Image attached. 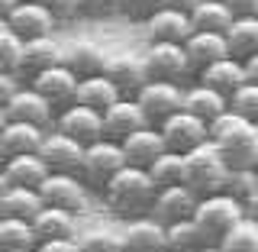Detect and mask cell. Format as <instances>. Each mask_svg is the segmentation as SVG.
<instances>
[{"instance_id": "obj_30", "label": "cell", "mask_w": 258, "mask_h": 252, "mask_svg": "<svg viewBox=\"0 0 258 252\" xmlns=\"http://www.w3.org/2000/svg\"><path fill=\"white\" fill-rule=\"evenodd\" d=\"M226 45H229V55L239 62L258 55V16H236L232 26L226 29Z\"/></svg>"}, {"instance_id": "obj_53", "label": "cell", "mask_w": 258, "mask_h": 252, "mask_svg": "<svg viewBox=\"0 0 258 252\" xmlns=\"http://www.w3.org/2000/svg\"><path fill=\"white\" fill-rule=\"evenodd\" d=\"M7 126V110H4V104H0V129Z\"/></svg>"}, {"instance_id": "obj_18", "label": "cell", "mask_w": 258, "mask_h": 252, "mask_svg": "<svg viewBox=\"0 0 258 252\" xmlns=\"http://www.w3.org/2000/svg\"><path fill=\"white\" fill-rule=\"evenodd\" d=\"M145 26V36L149 42H187V36L194 32L190 26V13H181V10H171V7H158L149 20L142 23Z\"/></svg>"}, {"instance_id": "obj_56", "label": "cell", "mask_w": 258, "mask_h": 252, "mask_svg": "<svg viewBox=\"0 0 258 252\" xmlns=\"http://www.w3.org/2000/svg\"><path fill=\"white\" fill-rule=\"evenodd\" d=\"M252 168H255V172H258V152H255V162H252Z\"/></svg>"}, {"instance_id": "obj_35", "label": "cell", "mask_w": 258, "mask_h": 252, "mask_svg": "<svg viewBox=\"0 0 258 252\" xmlns=\"http://www.w3.org/2000/svg\"><path fill=\"white\" fill-rule=\"evenodd\" d=\"M149 175L158 188H171V184H184V156L181 152L165 149L161 156L149 165Z\"/></svg>"}, {"instance_id": "obj_14", "label": "cell", "mask_w": 258, "mask_h": 252, "mask_svg": "<svg viewBox=\"0 0 258 252\" xmlns=\"http://www.w3.org/2000/svg\"><path fill=\"white\" fill-rule=\"evenodd\" d=\"M7 26L26 42V39H36V36H52V29L58 26V20H55L42 4H36V0H20V4L13 7V13L7 16Z\"/></svg>"}, {"instance_id": "obj_24", "label": "cell", "mask_w": 258, "mask_h": 252, "mask_svg": "<svg viewBox=\"0 0 258 252\" xmlns=\"http://www.w3.org/2000/svg\"><path fill=\"white\" fill-rule=\"evenodd\" d=\"M48 129L36 126V123H20V120H7V126L0 129V145H4V156H29V152L42 149Z\"/></svg>"}, {"instance_id": "obj_39", "label": "cell", "mask_w": 258, "mask_h": 252, "mask_svg": "<svg viewBox=\"0 0 258 252\" xmlns=\"http://www.w3.org/2000/svg\"><path fill=\"white\" fill-rule=\"evenodd\" d=\"M20 68H23V39L7 26L0 29V71L20 75Z\"/></svg>"}, {"instance_id": "obj_34", "label": "cell", "mask_w": 258, "mask_h": 252, "mask_svg": "<svg viewBox=\"0 0 258 252\" xmlns=\"http://www.w3.org/2000/svg\"><path fill=\"white\" fill-rule=\"evenodd\" d=\"M36 230L32 220H20V217H4L0 214V252L7 249H36Z\"/></svg>"}, {"instance_id": "obj_3", "label": "cell", "mask_w": 258, "mask_h": 252, "mask_svg": "<svg viewBox=\"0 0 258 252\" xmlns=\"http://www.w3.org/2000/svg\"><path fill=\"white\" fill-rule=\"evenodd\" d=\"M226 175H229V165H226L220 145L213 139H207L204 145H197V149H190L187 156H184V184H187L197 197L223 191Z\"/></svg>"}, {"instance_id": "obj_21", "label": "cell", "mask_w": 258, "mask_h": 252, "mask_svg": "<svg viewBox=\"0 0 258 252\" xmlns=\"http://www.w3.org/2000/svg\"><path fill=\"white\" fill-rule=\"evenodd\" d=\"M64 59V45L55 39V32L52 36H36V39H26L23 42V68H20V75H39V71H45V68H52V65H61Z\"/></svg>"}, {"instance_id": "obj_15", "label": "cell", "mask_w": 258, "mask_h": 252, "mask_svg": "<svg viewBox=\"0 0 258 252\" xmlns=\"http://www.w3.org/2000/svg\"><path fill=\"white\" fill-rule=\"evenodd\" d=\"M197 194H194L187 184H171V188H158L155 194V204H152V217H155L158 223L171 226L177 220H187L194 217V210H197Z\"/></svg>"}, {"instance_id": "obj_32", "label": "cell", "mask_w": 258, "mask_h": 252, "mask_svg": "<svg viewBox=\"0 0 258 252\" xmlns=\"http://www.w3.org/2000/svg\"><path fill=\"white\" fill-rule=\"evenodd\" d=\"M236 20V13L226 7V0H200L190 10V26L207 32H226Z\"/></svg>"}, {"instance_id": "obj_45", "label": "cell", "mask_w": 258, "mask_h": 252, "mask_svg": "<svg viewBox=\"0 0 258 252\" xmlns=\"http://www.w3.org/2000/svg\"><path fill=\"white\" fill-rule=\"evenodd\" d=\"M20 75H10V71H0V104H7L10 97L20 91Z\"/></svg>"}, {"instance_id": "obj_9", "label": "cell", "mask_w": 258, "mask_h": 252, "mask_svg": "<svg viewBox=\"0 0 258 252\" xmlns=\"http://www.w3.org/2000/svg\"><path fill=\"white\" fill-rule=\"evenodd\" d=\"M103 75L119 87L123 97H136L145 84H149L145 65H142V52H133V48H107Z\"/></svg>"}, {"instance_id": "obj_29", "label": "cell", "mask_w": 258, "mask_h": 252, "mask_svg": "<svg viewBox=\"0 0 258 252\" xmlns=\"http://www.w3.org/2000/svg\"><path fill=\"white\" fill-rule=\"evenodd\" d=\"M119 97H123V94H119V87L113 84L107 75H94V78H81V81H78V97H75V104H84V107L103 113L107 107H113Z\"/></svg>"}, {"instance_id": "obj_50", "label": "cell", "mask_w": 258, "mask_h": 252, "mask_svg": "<svg viewBox=\"0 0 258 252\" xmlns=\"http://www.w3.org/2000/svg\"><path fill=\"white\" fill-rule=\"evenodd\" d=\"M16 4H20V0H0V20H7V16L13 13Z\"/></svg>"}, {"instance_id": "obj_49", "label": "cell", "mask_w": 258, "mask_h": 252, "mask_svg": "<svg viewBox=\"0 0 258 252\" xmlns=\"http://www.w3.org/2000/svg\"><path fill=\"white\" fill-rule=\"evenodd\" d=\"M245 75H248V81H255V84H258V55L245 59Z\"/></svg>"}, {"instance_id": "obj_27", "label": "cell", "mask_w": 258, "mask_h": 252, "mask_svg": "<svg viewBox=\"0 0 258 252\" xmlns=\"http://www.w3.org/2000/svg\"><path fill=\"white\" fill-rule=\"evenodd\" d=\"M4 172H7V181L16 184V188H36L48 178L52 168L45 165V159L39 152H29V156H10L4 162Z\"/></svg>"}, {"instance_id": "obj_26", "label": "cell", "mask_w": 258, "mask_h": 252, "mask_svg": "<svg viewBox=\"0 0 258 252\" xmlns=\"http://www.w3.org/2000/svg\"><path fill=\"white\" fill-rule=\"evenodd\" d=\"M184 110H190L194 117L213 123L220 113L229 110V97H223L220 91H213L210 84H204V81H194V84L184 87Z\"/></svg>"}, {"instance_id": "obj_54", "label": "cell", "mask_w": 258, "mask_h": 252, "mask_svg": "<svg viewBox=\"0 0 258 252\" xmlns=\"http://www.w3.org/2000/svg\"><path fill=\"white\" fill-rule=\"evenodd\" d=\"M7 252H36V249H7Z\"/></svg>"}, {"instance_id": "obj_6", "label": "cell", "mask_w": 258, "mask_h": 252, "mask_svg": "<svg viewBox=\"0 0 258 252\" xmlns=\"http://www.w3.org/2000/svg\"><path fill=\"white\" fill-rule=\"evenodd\" d=\"M45 207H58V210H71V214H87L91 207V188L84 184V178L78 172H48V178L39 184Z\"/></svg>"}, {"instance_id": "obj_4", "label": "cell", "mask_w": 258, "mask_h": 252, "mask_svg": "<svg viewBox=\"0 0 258 252\" xmlns=\"http://www.w3.org/2000/svg\"><path fill=\"white\" fill-rule=\"evenodd\" d=\"M123 165H126L123 145H119L116 139H107V136H103V139L84 145V159H81L78 175L84 178L87 188L103 191V188H107V181H110V178L116 175Z\"/></svg>"}, {"instance_id": "obj_5", "label": "cell", "mask_w": 258, "mask_h": 252, "mask_svg": "<svg viewBox=\"0 0 258 252\" xmlns=\"http://www.w3.org/2000/svg\"><path fill=\"white\" fill-rule=\"evenodd\" d=\"M242 217H245V214H242V200H236L232 194H226V191H216V194L200 197L197 210H194V220H197L200 230L210 236V242H220L226 233L242 220Z\"/></svg>"}, {"instance_id": "obj_11", "label": "cell", "mask_w": 258, "mask_h": 252, "mask_svg": "<svg viewBox=\"0 0 258 252\" xmlns=\"http://www.w3.org/2000/svg\"><path fill=\"white\" fill-rule=\"evenodd\" d=\"M52 129H58V133L78 139L81 145H91L97 139H103V113L84 107V104H71V107L55 113Z\"/></svg>"}, {"instance_id": "obj_23", "label": "cell", "mask_w": 258, "mask_h": 252, "mask_svg": "<svg viewBox=\"0 0 258 252\" xmlns=\"http://www.w3.org/2000/svg\"><path fill=\"white\" fill-rule=\"evenodd\" d=\"M64 65L75 71L78 78H94L103 75V62H107V48L94 39H75L71 45H64Z\"/></svg>"}, {"instance_id": "obj_48", "label": "cell", "mask_w": 258, "mask_h": 252, "mask_svg": "<svg viewBox=\"0 0 258 252\" xmlns=\"http://www.w3.org/2000/svg\"><path fill=\"white\" fill-rule=\"evenodd\" d=\"M200 0H161V7H171V10H181V13H190Z\"/></svg>"}, {"instance_id": "obj_33", "label": "cell", "mask_w": 258, "mask_h": 252, "mask_svg": "<svg viewBox=\"0 0 258 252\" xmlns=\"http://www.w3.org/2000/svg\"><path fill=\"white\" fill-rule=\"evenodd\" d=\"M204 246H210V236L200 230L194 217L168 226V252H200Z\"/></svg>"}, {"instance_id": "obj_42", "label": "cell", "mask_w": 258, "mask_h": 252, "mask_svg": "<svg viewBox=\"0 0 258 252\" xmlns=\"http://www.w3.org/2000/svg\"><path fill=\"white\" fill-rule=\"evenodd\" d=\"M36 4H42L58 23H68L75 16H81V0H36Z\"/></svg>"}, {"instance_id": "obj_28", "label": "cell", "mask_w": 258, "mask_h": 252, "mask_svg": "<svg viewBox=\"0 0 258 252\" xmlns=\"http://www.w3.org/2000/svg\"><path fill=\"white\" fill-rule=\"evenodd\" d=\"M36 239H58V236H78V214L71 210H58V207H42L32 220Z\"/></svg>"}, {"instance_id": "obj_19", "label": "cell", "mask_w": 258, "mask_h": 252, "mask_svg": "<svg viewBox=\"0 0 258 252\" xmlns=\"http://www.w3.org/2000/svg\"><path fill=\"white\" fill-rule=\"evenodd\" d=\"M142 126H149V120H145V113H142L136 97H119L113 107L103 110V136L107 139L123 142L129 133H136Z\"/></svg>"}, {"instance_id": "obj_57", "label": "cell", "mask_w": 258, "mask_h": 252, "mask_svg": "<svg viewBox=\"0 0 258 252\" xmlns=\"http://www.w3.org/2000/svg\"><path fill=\"white\" fill-rule=\"evenodd\" d=\"M0 29H7V20H0Z\"/></svg>"}, {"instance_id": "obj_10", "label": "cell", "mask_w": 258, "mask_h": 252, "mask_svg": "<svg viewBox=\"0 0 258 252\" xmlns=\"http://www.w3.org/2000/svg\"><path fill=\"white\" fill-rule=\"evenodd\" d=\"M139 107L149 120V126H161L171 113L184 107V84H171V81H149L139 94H136Z\"/></svg>"}, {"instance_id": "obj_44", "label": "cell", "mask_w": 258, "mask_h": 252, "mask_svg": "<svg viewBox=\"0 0 258 252\" xmlns=\"http://www.w3.org/2000/svg\"><path fill=\"white\" fill-rule=\"evenodd\" d=\"M81 13H84V16H107V13H116V0H81Z\"/></svg>"}, {"instance_id": "obj_8", "label": "cell", "mask_w": 258, "mask_h": 252, "mask_svg": "<svg viewBox=\"0 0 258 252\" xmlns=\"http://www.w3.org/2000/svg\"><path fill=\"white\" fill-rule=\"evenodd\" d=\"M158 133H161V139H165V145L171 152L187 156L190 149H197V145H204L210 139V123L181 107L177 113H171V117L158 126Z\"/></svg>"}, {"instance_id": "obj_40", "label": "cell", "mask_w": 258, "mask_h": 252, "mask_svg": "<svg viewBox=\"0 0 258 252\" xmlns=\"http://www.w3.org/2000/svg\"><path fill=\"white\" fill-rule=\"evenodd\" d=\"M229 110H236L239 117L258 123V84H255V81H245V84L229 97Z\"/></svg>"}, {"instance_id": "obj_51", "label": "cell", "mask_w": 258, "mask_h": 252, "mask_svg": "<svg viewBox=\"0 0 258 252\" xmlns=\"http://www.w3.org/2000/svg\"><path fill=\"white\" fill-rule=\"evenodd\" d=\"M10 188V181H7V172H4V165H0V197H4V191Z\"/></svg>"}, {"instance_id": "obj_13", "label": "cell", "mask_w": 258, "mask_h": 252, "mask_svg": "<svg viewBox=\"0 0 258 252\" xmlns=\"http://www.w3.org/2000/svg\"><path fill=\"white\" fill-rule=\"evenodd\" d=\"M4 110H7V120H20V123H36V126H42V129H52L55 123V110L52 104L45 100L42 94L36 91L32 84H20V91H16L10 100L4 104Z\"/></svg>"}, {"instance_id": "obj_36", "label": "cell", "mask_w": 258, "mask_h": 252, "mask_svg": "<svg viewBox=\"0 0 258 252\" xmlns=\"http://www.w3.org/2000/svg\"><path fill=\"white\" fill-rule=\"evenodd\" d=\"M78 242L84 252H126L123 230H110V226H94V230L78 233Z\"/></svg>"}, {"instance_id": "obj_22", "label": "cell", "mask_w": 258, "mask_h": 252, "mask_svg": "<svg viewBox=\"0 0 258 252\" xmlns=\"http://www.w3.org/2000/svg\"><path fill=\"white\" fill-rule=\"evenodd\" d=\"M123 156H126V165H139V168H149L161 152L168 149L165 139H161L158 126H142L136 133H129L123 142Z\"/></svg>"}, {"instance_id": "obj_58", "label": "cell", "mask_w": 258, "mask_h": 252, "mask_svg": "<svg viewBox=\"0 0 258 252\" xmlns=\"http://www.w3.org/2000/svg\"><path fill=\"white\" fill-rule=\"evenodd\" d=\"M255 126H258V123H255Z\"/></svg>"}, {"instance_id": "obj_25", "label": "cell", "mask_w": 258, "mask_h": 252, "mask_svg": "<svg viewBox=\"0 0 258 252\" xmlns=\"http://www.w3.org/2000/svg\"><path fill=\"white\" fill-rule=\"evenodd\" d=\"M197 81L210 84L213 91H220L223 97H232V94H236L239 87L248 81V75H245V62H239V59H232V55H226V59L213 62L210 68L200 71Z\"/></svg>"}, {"instance_id": "obj_20", "label": "cell", "mask_w": 258, "mask_h": 252, "mask_svg": "<svg viewBox=\"0 0 258 252\" xmlns=\"http://www.w3.org/2000/svg\"><path fill=\"white\" fill-rule=\"evenodd\" d=\"M39 156L45 159V165L52 168V172H78L81 159H84V145L78 139H71V136L58 133V129H48Z\"/></svg>"}, {"instance_id": "obj_46", "label": "cell", "mask_w": 258, "mask_h": 252, "mask_svg": "<svg viewBox=\"0 0 258 252\" xmlns=\"http://www.w3.org/2000/svg\"><path fill=\"white\" fill-rule=\"evenodd\" d=\"M226 7L236 16H258V0H226Z\"/></svg>"}, {"instance_id": "obj_31", "label": "cell", "mask_w": 258, "mask_h": 252, "mask_svg": "<svg viewBox=\"0 0 258 252\" xmlns=\"http://www.w3.org/2000/svg\"><path fill=\"white\" fill-rule=\"evenodd\" d=\"M42 194L36 188H10L4 191V197H0V214L4 217H20V220H36V214L42 210Z\"/></svg>"}, {"instance_id": "obj_47", "label": "cell", "mask_w": 258, "mask_h": 252, "mask_svg": "<svg viewBox=\"0 0 258 252\" xmlns=\"http://www.w3.org/2000/svg\"><path fill=\"white\" fill-rule=\"evenodd\" d=\"M242 214H245L248 220H255V223H258V191L252 194V197L242 200Z\"/></svg>"}, {"instance_id": "obj_1", "label": "cell", "mask_w": 258, "mask_h": 252, "mask_svg": "<svg viewBox=\"0 0 258 252\" xmlns=\"http://www.w3.org/2000/svg\"><path fill=\"white\" fill-rule=\"evenodd\" d=\"M100 194H103V200H107V207H110L113 217H119V220H136V217L152 214L158 184L152 181L149 168L123 165L107 181V188H103Z\"/></svg>"}, {"instance_id": "obj_37", "label": "cell", "mask_w": 258, "mask_h": 252, "mask_svg": "<svg viewBox=\"0 0 258 252\" xmlns=\"http://www.w3.org/2000/svg\"><path fill=\"white\" fill-rule=\"evenodd\" d=\"M220 252H258V223L242 217L220 239Z\"/></svg>"}, {"instance_id": "obj_41", "label": "cell", "mask_w": 258, "mask_h": 252, "mask_svg": "<svg viewBox=\"0 0 258 252\" xmlns=\"http://www.w3.org/2000/svg\"><path fill=\"white\" fill-rule=\"evenodd\" d=\"M161 7V0H116V13L129 23H145Z\"/></svg>"}, {"instance_id": "obj_17", "label": "cell", "mask_w": 258, "mask_h": 252, "mask_svg": "<svg viewBox=\"0 0 258 252\" xmlns=\"http://www.w3.org/2000/svg\"><path fill=\"white\" fill-rule=\"evenodd\" d=\"M126 252H168V226L158 223L152 214L126 220L123 226Z\"/></svg>"}, {"instance_id": "obj_12", "label": "cell", "mask_w": 258, "mask_h": 252, "mask_svg": "<svg viewBox=\"0 0 258 252\" xmlns=\"http://www.w3.org/2000/svg\"><path fill=\"white\" fill-rule=\"evenodd\" d=\"M78 81L81 78L61 62V65H52V68L32 75L29 84L36 87V91L42 94L55 110H64V107H71V104H75V97H78Z\"/></svg>"}, {"instance_id": "obj_43", "label": "cell", "mask_w": 258, "mask_h": 252, "mask_svg": "<svg viewBox=\"0 0 258 252\" xmlns=\"http://www.w3.org/2000/svg\"><path fill=\"white\" fill-rule=\"evenodd\" d=\"M36 252H84V249H81L78 236H58V239H45V242H39Z\"/></svg>"}, {"instance_id": "obj_38", "label": "cell", "mask_w": 258, "mask_h": 252, "mask_svg": "<svg viewBox=\"0 0 258 252\" xmlns=\"http://www.w3.org/2000/svg\"><path fill=\"white\" fill-rule=\"evenodd\" d=\"M223 191H226V194H232L236 200L252 197V194L258 191V172H255L252 165H245V168H229Z\"/></svg>"}, {"instance_id": "obj_16", "label": "cell", "mask_w": 258, "mask_h": 252, "mask_svg": "<svg viewBox=\"0 0 258 252\" xmlns=\"http://www.w3.org/2000/svg\"><path fill=\"white\" fill-rule=\"evenodd\" d=\"M184 52H187V65L190 75L197 78L204 68H210L213 62H220L229 55V45H226V32H207V29H194L184 42Z\"/></svg>"}, {"instance_id": "obj_55", "label": "cell", "mask_w": 258, "mask_h": 252, "mask_svg": "<svg viewBox=\"0 0 258 252\" xmlns=\"http://www.w3.org/2000/svg\"><path fill=\"white\" fill-rule=\"evenodd\" d=\"M4 162H7V156H4V145H0V165H4Z\"/></svg>"}, {"instance_id": "obj_2", "label": "cell", "mask_w": 258, "mask_h": 252, "mask_svg": "<svg viewBox=\"0 0 258 252\" xmlns=\"http://www.w3.org/2000/svg\"><path fill=\"white\" fill-rule=\"evenodd\" d=\"M210 139L220 145L229 168H245L255 162L258 152V126L252 120L239 117L236 110H226L210 123Z\"/></svg>"}, {"instance_id": "obj_52", "label": "cell", "mask_w": 258, "mask_h": 252, "mask_svg": "<svg viewBox=\"0 0 258 252\" xmlns=\"http://www.w3.org/2000/svg\"><path fill=\"white\" fill-rule=\"evenodd\" d=\"M200 252H220V242H210V246H204Z\"/></svg>"}, {"instance_id": "obj_7", "label": "cell", "mask_w": 258, "mask_h": 252, "mask_svg": "<svg viewBox=\"0 0 258 252\" xmlns=\"http://www.w3.org/2000/svg\"><path fill=\"white\" fill-rule=\"evenodd\" d=\"M142 65L149 81H171V84H184L190 78L187 52L181 42H149L142 48Z\"/></svg>"}]
</instances>
